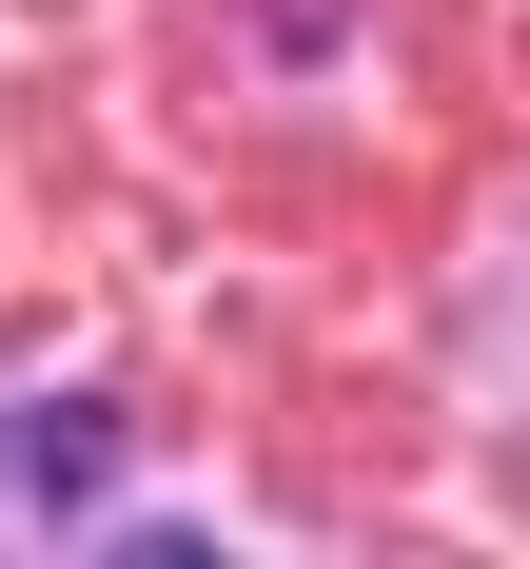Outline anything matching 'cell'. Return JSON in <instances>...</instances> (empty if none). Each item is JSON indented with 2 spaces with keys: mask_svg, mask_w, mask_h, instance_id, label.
<instances>
[{
  "mask_svg": "<svg viewBox=\"0 0 530 569\" xmlns=\"http://www.w3.org/2000/svg\"><path fill=\"white\" fill-rule=\"evenodd\" d=\"M20 491H40V511H99V491H118V412H79V393H59L40 432H20Z\"/></svg>",
  "mask_w": 530,
  "mask_h": 569,
  "instance_id": "1",
  "label": "cell"
}]
</instances>
